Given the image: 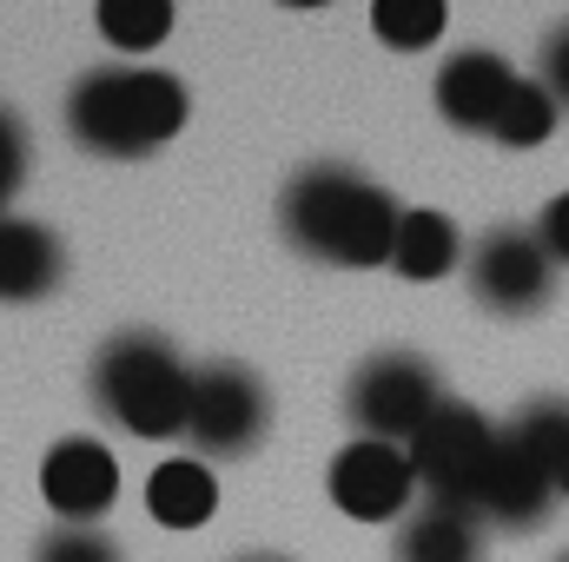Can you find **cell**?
<instances>
[{
  "instance_id": "obj_8",
  "label": "cell",
  "mask_w": 569,
  "mask_h": 562,
  "mask_svg": "<svg viewBox=\"0 0 569 562\" xmlns=\"http://www.w3.org/2000/svg\"><path fill=\"white\" fill-rule=\"evenodd\" d=\"M325 490H331V503H338L351 523H391V516L411 510V496H418L425 483H418V463H411L405 443L351 436V443L331 456Z\"/></svg>"
},
{
  "instance_id": "obj_11",
  "label": "cell",
  "mask_w": 569,
  "mask_h": 562,
  "mask_svg": "<svg viewBox=\"0 0 569 562\" xmlns=\"http://www.w3.org/2000/svg\"><path fill=\"white\" fill-rule=\"evenodd\" d=\"M550 503H557V483H550V470L503 430V443H497V463H490V476H483V496H477V523H497V530H543L550 523Z\"/></svg>"
},
{
  "instance_id": "obj_21",
  "label": "cell",
  "mask_w": 569,
  "mask_h": 562,
  "mask_svg": "<svg viewBox=\"0 0 569 562\" xmlns=\"http://www.w3.org/2000/svg\"><path fill=\"white\" fill-rule=\"evenodd\" d=\"M537 80L550 87V100L569 113V20L543 33V73H537Z\"/></svg>"
},
{
  "instance_id": "obj_12",
  "label": "cell",
  "mask_w": 569,
  "mask_h": 562,
  "mask_svg": "<svg viewBox=\"0 0 569 562\" xmlns=\"http://www.w3.org/2000/svg\"><path fill=\"white\" fill-rule=\"evenodd\" d=\"M67 279V252L33 219H0V304H33Z\"/></svg>"
},
{
  "instance_id": "obj_20",
  "label": "cell",
  "mask_w": 569,
  "mask_h": 562,
  "mask_svg": "<svg viewBox=\"0 0 569 562\" xmlns=\"http://www.w3.org/2000/svg\"><path fill=\"white\" fill-rule=\"evenodd\" d=\"M27 159H33V140H27V120L13 107H0V219L13 205V192L27 185Z\"/></svg>"
},
{
  "instance_id": "obj_10",
  "label": "cell",
  "mask_w": 569,
  "mask_h": 562,
  "mask_svg": "<svg viewBox=\"0 0 569 562\" xmlns=\"http://www.w3.org/2000/svg\"><path fill=\"white\" fill-rule=\"evenodd\" d=\"M517 67L503 60V53H490V47H463V53H450L443 67H437V113L457 127V133H497V120H503V107H510V93H517Z\"/></svg>"
},
{
  "instance_id": "obj_3",
  "label": "cell",
  "mask_w": 569,
  "mask_h": 562,
  "mask_svg": "<svg viewBox=\"0 0 569 562\" xmlns=\"http://www.w3.org/2000/svg\"><path fill=\"white\" fill-rule=\"evenodd\" d=\"M192 378L199 371L159 331H120L93 358V404H100V418L120 423L127 436L166 443V436H186Z\"/></svg>"
},
{
  "instance_id": "obj_9",
  "label": "cell",
  "mask_w": 569,
  "mask_h": 562,
  "mask_svg": "<svg viewBox=\"0 0 569 562\" xmlns=\"http://www.w3.org/2000/svg\"><path fill=\"white\" fill-rule=\"evenodd\" d=\"M40 496L60 523H80V530H100V516L120 503V463L107 443L93 436H67L47 450L40 463Z\"/></svg>"
},
{
  "instance_id": "obj_16",
  "label": "cell",
  "mask_w": 569,
  "mask_h": 562,
  "mask_svg": "<svg viewBox=\"0 0 569 562\" xmlns=\"http://www.w3.org/2000/svg\"><path fill=\"white\" fill-rule=\"evenodd\" d=\"M450 27V7L443 0H378L371 7V33L391 47V53H425L443 40Z\"/></svg>"
},
{
  "instance_id": "obj_7",
  "label": "cell",
  "mask_w": 569,
  "mask_h": 562,
  "mask_svg": "<svg viewBox=\"0 0 569 562\" xmlns=\"http://www.w3.org/2000/svg\"><path fill=\"white\" fill-rule=\"evenodd\" d=\"M470 298L497 318H537L557 298V259L537 225H490L470 245Z\"/></svg>"
},
{
  "instance_id": "obj_22",
  "label": "cell",
  "mask_w": 569,
  "mask_h": 562,
  "mask_svg": "<svg viewBox=\"0 0 569 562\" xmlns=\"http://www.w3.org/2000/svg\"><path fill=\"white\" fill-rule=\"evenodd\" d=\"M537 239L550 245V259H557V265H569V192H557V199L537 212Z\"/></svg>"
},
{
  "instance_id": "obj_4",
  "label": "cell",
  "mask_w": 569,
  "mask_h": 562,
  "mask_svg": "<svg viewBox=\"0 0 569 562\" xmlns=\"http://www.w3.org/2000/svg\"><path fill=\"white\" fill-rule=\"evenodd\" d=\"M443 371L418 351H378L351 371L345 384V418L371 443H411L437 411H443Z\"/></svg>"
},
{
  "instance_id": "obj_18",
  "label": "cell",
  "mask_w": 569,
  "mask_h": 562,
  "mask_svg": "<svg viewBox=\"0 0 569 562\" xmlns=\"http://www.w3.org/2000/svg\"><path fill=\"white\" fill-rule=\"evenodd\" d=\"M557 100H550V87L543 80H517V93H510V107H503V120H497V145H517V152H530V145H543L557 133Z\"/></svg>"
},
{
  "instance_id": "obj_6",
  "label": "cell",
  "mask_w": 569,
  "mask_h": 562,
  "mask_svg": "<svg viewBox=\"0 0 569 562\" xmlns=\"http://www.w3.org/2000/svg\"><path fill=\"white\" fill-rule=\"evenodd\" d=\"M272 430V391L246 364H206L192 378V411H186V443L199 463H232L252 456Z\"/></svg>"
},
{
  "instance_id": "obj_15",
  "label": "cell",
  "mask_w": 569,
  "mask_h": 562,
  "mask_svg": "<svg viewBox=\"0 0 569 562\" xmlns=\"http://www.w3.org/2000/svg\"><path fill=\"white\" fill-rule=\"evenodd\" d=\"M457 225L443 219V212H425V205H411V219H405V232H398V252H391V272L411 284H430L443 279L450 265H457Z\"/></svg>"
},
{
  "instance_id": "obj_2",
  "label": "cell",
  "mask_w": 569,
  "mask_h": 562,
  "mask_svg": "<svg viewBox=\"0 0 569 562\" xmlns=\"http://www.w3.org/2000/svg\"><path fill=\"white\" fill-rule=\"evenodd\" d=\"M192 113V93L166 67H93L67 93V133L100 159H146Z\"/></svg>"
},
{
  "instance_id": "obj_24",
  "label": "cell",
  "mask_w": 569,
  "mask_h": 562,
  "mask_svg": "<svg viewBox=\"0 0 569 562\" xmlns=\"http://www.w3.org/2000/svg\"><path fill=\"white\" fill-rule=\"evenodd\" d=\"M557 562H569V556H557Z\"/></svg>"
},
{
  "instance_id": "obj_23",
  "label": "cell",
  "mask_w": 569,
  "mask_h": 562,
  "mask_svg": "<svg viewBox=\"0 0 569 562\" xmlns=\"http://www.w3.org/2000/svg\"><path fill=\"white\" fill-rule=\"evenodd\" d=\"M246 562H284V556H246Z\"/></svg>"
},
{
  "instance_id": "obj_1",
  "label": "cell",
  "mask_w": 569,
  "mask_h": 562,
  "mask_svg": "<svg viewBox=\"0 0 569 562\" xmlns=\"http://www.w3.org/2000/svg\"><path fill=\"white\" fill-rule=\"evenodd\" d=\"M411 205L398 192H385L378 179L351 172V165H305L291 172L279 192V232L318 265L338 272H378L398 252Z\"/></svg>"
},
{
  "instance_id": "obj_14",
  "label": "cell",
  "mask_w": 569,
  "mask_h": 562,
  "mask_svg": "<svg viewBox=\"0 0 569 562\" xmlns=\"http://www.w3.org/2000/svg\"><path fill=\"white\" fill-rule=\"evenodd\" d=\"M398 562H483V523L463 510L425 503L398 530Z\"/></svg>"
},
{
  "instance_id": "obj_5",
  "label": "cell",
  "mask_w": 569,
  "mask_h": 562,
  "mask_svg": "<svg viewBox=\"0 0 569 562\" xmlns=\"http://www.w3.org/2000/svg\"><path fill=\"white\" fill-rule=\"evenodd\" d=\"M497 443H503V430L483 418L477 404L443 398V411H437L405 450H411V463H418V483H425L430 503L477 516V496H483V476H490V463H497Z\"/></svg>"
},
{
  "instance_id": "obj_13",
  "label": "cell",
  "mask_w": 569,
  "mask_h": 562,
  "mask_svg": "<svg viewBox=\"0 0 569 562\" xmlns=\"http://www.w3.org/2000/svg\"><path fill=\"white\" fill-rule=\"evenodd\" d=\"M146 510H152V523H166V530H199V523H212V510H219V476H212V463H199V456L159 463V470L146 476Z\"/></svg>"
},
{
  "instance_id": "obj_19",
  "label": "cell",
  "mask_w": 569,
  "mask_h": 562,
  "mask_svg": "<svg viewBox=\"0 0 569 562\" xmlns=\"http://www.w3.org/2000/svg\"><path fill=\"white\" fill-rule=\"evenodd\" d=\"M33 562H127V550L107 536V530H80V523H60L33 543Z\"/></svg>"
},
{
  "instance_id": "obj_17",
  "label": "cell",
  "mask_w": 569,
  "mask_h": 562,
  "mask_svg": "<svg viewBox=\"0 0 569 562\" xmlns=\"http://www.w3.org/2000/svg\"><path fill=\"white\" fill-rule=\"evenodd\" d=\"M100 33L120 53H152L172 33V0H100Z\"/></svg>"
}]
</instances>
